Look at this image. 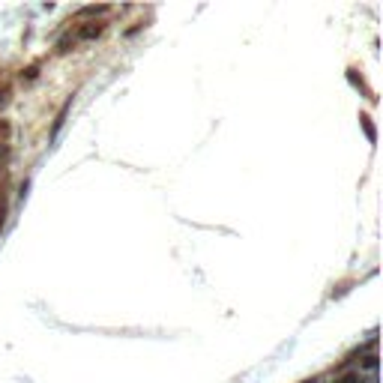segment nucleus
<instances>
[{"instance_id": "f257e3e1", "label": "nucleus", "mask_w": 383, "mask_h": 383, "mask_svg": "<svg viewBox=\"0 0 383 383\" xmlns=\"http://www.w3.org/2000/svg\"><path fill=\"white\" fill-rule=\"evenodd\" d=\"M102 30H105V24L102 21H87V24H78L75 27V42H87V39H96V36H102Z\"/></svg>"}, {"instance_id": "f03ea898", "label": "nucleus", "mask_w": 383, "mask_h": 383, "mask_svg": "<svg viewBox=\"0 0 383 383\" xmlns=\"http://www.w3.org/2000/svg\"><path fill=\"white\" fill-rule=\"evenodd\" d=\"M9 96H12V84H9V78H0V108L9 102Z\"/></svg>"}, {"instance_id": "7ed1b4c3", "label": "nucleus", "mask_w": 383, "mask_h": 383, "mask_svg": "<svg viewBox=\"0 0 383 383\" xmlns=\"http://www.w3.org/2000/svg\"><path fill=\"white\" fill-rule=\"evenodd\" d=\"M3 219H6V192H0V227H3Z\"/></svg>"}]
</instances>
